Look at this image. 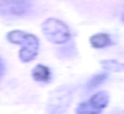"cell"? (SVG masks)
<instances>
[{"mask_svg": "<svg viewBox=\"0 0 124 114\" xmlns=\"http://www.w3.org/2000/svg\"><path fill=\"white\" fill-rule=\"evenodd\" d=\"M7 39L12 44L22 46L19 51V58L22 62L28 63L37 57L39 49V39L37 36L23 30H12L7 34Z\"/></svg>", "mask_w": 124, "mask_h": 114, "instance_id": "cell-1", "label": "cell"}, {"mask_svg": "<svg viewBox=\"0 0 124 114\" xmlns=\"http://www.w3.org/2000/svg\"><path fill=\"white\" fill-rule=\"evenodd\" d=\"M73 97V90L67 85H60L49 95L46 111L48 114H63L69 108Z\"/></svg>", "mask_w": 124, "mask_h": 114, "instance_id": "cell-2", "label": "cell"}, {"mask_svg": "<svg viewBox=\"0 0 124 114\" xmlns=\"http://www.w3.org/2000/svg\"><path fill=\"white\" fill-rule=\"evenodd\" d=\"M41 30L47 40L53 44H63L71 38L68 26L62 21L56 18L45 20L41 24Z\"/></svg>", "mask_w": 124, "mask_h": 114, "instance_id": "cell-3", "label": "cell"}, {"mask_svg": "<svg viewBox=\"0 0 124 114\" xmlns=\"http://www.w3.org/2000/svg\"><path fill=\"white\" fill-rule=\"evenodd\" d=\"M109 103V94L100 91L88 100L81 102L76 108V114H101Z\"/></svg>", "mask_w": 124, "mask_h": 114, "instance_id": "cell-4", "label": "cell"}, {"mask_svg": "<svg viewBox=\"0 0 124 114\" xmlns=\"http://www.w3.org/2000/svg\"><path fill=\"white\" fill-rule=\"evenodd\" d=\"M32 3L29 1H0V15L23 16L30 12Z\"/></svg>", "mask_w": 124, "mask_h": 114, "instance_id": "cell-5", "label": "cell"}, {"mask_svg": "<svg viewBox=\"0 0 124 114\" xmlns=\"http://www.w3.org/2000/svg\"><path fill=\"white\" fill-rule=\"evenodd\" d=\"M32 78L37 82H49L51 80V72L47 65L38 64L32 69Z\"/></svg>", "mask_w": 124, "mask_h": 114, "instance_id": "cell-6", "label": "cell"}, {"mask_svg": "<svg viewBox=\"0 0 124 114\" xmlns=\"http://www.w3.org/2000/svg\"><path fill=\"white\" fill-rule=\"evenodd\" d=\"M90 43L94 49H103L111 44V38L106 33H97L90 38Z\"/></svg>", "mask_w": 124, "mask_h": 114, "instance_id": "cell-7", "label": "cell"}, {"mask_svg": "<svg viewBox=\"0 0 124 114\" xmlns=\"http://www.w3.org/2000/svg\"><path fill=\"white\" fill-rule=\"evenodd\" d=\"M101 66L106 71L111 72H124V63L114 59H106L101 61Z\"/></svg>", "mask_w": 124, "mask_h": 114, "instance_id": "cell-8", "label": "cell"}, {"mask_svg": "<svg viewBox=\"0 0 124 114\" xmlns=\"http://www.w3.org/2000/svg\"><path fill=\"white\" fill-rule=\"evenodd\" d=\"M108 75L106 73H100L95 76L92 77L89 81H88L87 84H86V88L88 90H93V89L98 87L102 83H104L106 81Z\"/></svg>", "mask_w": 124, "mask_h": 114, "instance_id": "cell-9", "label": "cell"}, {"mask_svg": "<svg viewBox=\"0 0 124 114\" xmlns=\"http://www.w3.org/2000/svg\"><path fill=\"white\" fill-rule=\"evenodd\" d=\"M6 71V67H5V63L2 60V58H0V80L2 79V77L4 76Z\"/></svg>", "mask_w": 124, "mask_h": 114, "instance_id": "cell-10", "label": "cell"}, {"mask_svg": "<svg viewBox=\"0 0 124 114\" xmlns=\"http://www.w3.org/2000/svg\"><path fill=\"white\" fill-rule=\"evenodd\" d=\"M122 22L124 23V14H123V16H122Z\"/></svg>", "mask_w": 124, "mask_h": 114, "instance_id": "cell-11", "label": "cell"}]
</instances>
